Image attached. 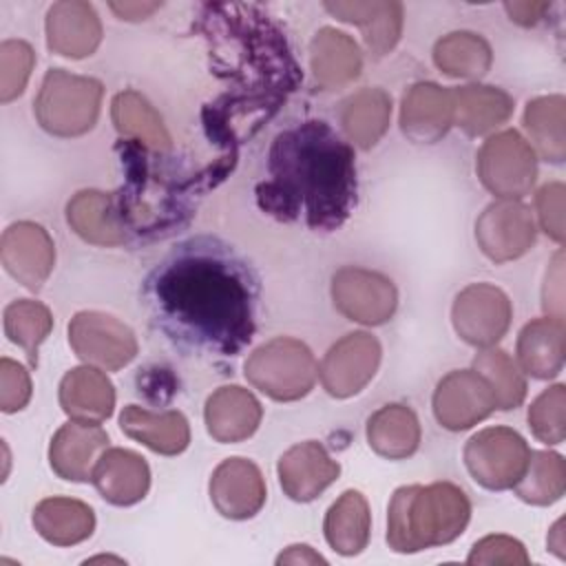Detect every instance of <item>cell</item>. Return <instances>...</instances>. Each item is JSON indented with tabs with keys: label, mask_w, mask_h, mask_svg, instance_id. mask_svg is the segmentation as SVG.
<instances>
[{
	"label": "cell",
	"mask_w": 566,
	"mask_h": 566,
	"mask_svg": "<svg viewBox=\"0 0 566 566\" xmlns=\"http://www.w3.org/2000/svg\"><path fill=\"white\" fill-rule=\"evenodd\" d=\"M270 181L259 186L263 210L281 219L301 212L314 230H334L356 201L354 153L325 122H305L276 135Z\"/></svg>",
	"instance_id": "obj_1"
},
{
	"label": "cell",
	"mask_w": 566,
	"mask_h": 566,
	"mask_svg": "<svg viewBox=\"0 0 566 566\" xmlns=\"http://www.w3.org/2000/svg\"><path fill=\"white\" fill-rule=\"evenodd\" d=\"M155 303L179 334L219 352H239L254 332L245 274L210 250L175 254L153 281Z\"/></svg>",
	"instance_id": "obj_2"
},
{
	"label": "cell",
	"mask_w": 566,
	"mask_h": 566,
	"mask_svg": "<svg viewBox=\"0 0 566 566\" xmlns=\"http://www.w3.org/2000/svg\"><path fill=\"white\" fill-rule=\"evenodd\" d=\"M469 517V497L451 482L400 486L387 511V542L398 553L442 546L462 535Z\"/></svg>",
	"instance_id": "obj_3"
},
{
	"label": "cell",
	"mask_w": 566,
	"mask_h": 566,
	"mask_svg": "<svg viewBox=\"0 0 566 566\" xmlns=\"http://www.w3.org/2000/svg\"><path fill=\"white\" fill-rule=\"evenodd\" d=\"M104 88L97 80L51 69L35 97L40 126L55 137H80L88 133L99 115Z\"/></svg>",
	"instance_id": "obj_4"
},
{
	"label": "cell",
	"mask_w": 566,
	"mask_h": 566,
	"mask_svg": "<svg viewBox=\"0 0 566 566\" xmlns=\"http://www.w3.org/2000/svg\"><path fill=\"white\" fill-rule=\"evenodd\" d=\"M312 349L296 338H274L256 347L245 360V378L265 396L290 402L298 400L316 382Z\"/></svg>",
	"instance_id": "obj_5"
},
{
	"label": "cell",
	"mask_w": 566,
	"mask_h": 566,
	"mask_svg": "<svg viewBox=\"0 0 566 566\" xmlns=\"http://www.w3.org/2000/svg\"><path fill=\"white\" fill-rule=\"evenodd\" d=\"M478 177L500 199H520L537 179V155L517 130L491 135L478 150Z\"/></svg>",
	"instance_id": "obj_6"
},
{
	"label": "cell",
	"mask_w": 566,
	"mask_h": 566,
	"mask_svg": "<svg viewBox=\"0 0 566 566\" xmlns=\"http://www.w3.org/2000/svg\"><path fill=\"white\" fill-rule=\"evenodd\" d=\"M531 458L526 440L509 427L478 431L464 447V464L473 480L491 491L513 489Z\"/></svg>",
	"instance_id": "obj_7"
},
{
	"label": "cell",
	"mask_w": 566,
	"mask_h": 566,
	"mask_svg": "<svg viewBox=\"0 0 566 566\" xmlns=\"http://www.w3.org/2000/svg\"><path fill=\"white\" fill-rule=\"evenodd\" d=\"M73 352L102 369H119L137 354V338L128 325L104 312H77L69 323Z\"/></svg>",
	"instance_id": "obj_8"
},
{
	"label": "cell",
	"mask_w": 566,
	"mask_h": 566,
	"mask_svg": "<svg viewBox=\"0 0 566 566\" xmlns=\"http://www.w3.org/2000/svg\"><path fill=\"white\" fill-rule=\"evenodd\" d=\"M332 301L349 321L363 325H382L396 312L398 292L380 272L343 268L332 279Z\"/></svg>",
	"instance_id": "obj_9"
},
{
	"label": "cell",
	"mask_w": 566,
	"mask_h": 566,
	"mask_svg": "<svg viewBox=\"0 0 566 566\" xmlns=\"http://www.w3.org/2000/svg\"><path fill=\"white\" fill-rule=\"evenodd\" d=\"M513 307L509 296L491 283L464 287L451 307V321L462 340L475 347L495 345L509 329Z\"/></svg>",
	"instance_id": "obj_10"
},
{
	"label": "cell",
	"mask_w": 566,
	"mask_h": 566,
	"mask_svg": "<svg viewBox=\"0 0 566 566\" xmlns=\"http://www.w3.org/2000/svg\"><path fill=\"white\" fill-rule=\"evenodd\" d=\"M380 343L369 332H354L334 343L321 363V382L334 398L358 394L380 365Z\"/></svg>",
	"instance_id": "obj_11"
},
{
	"label": "cell",
	"mask_w": 566,
	"mask_h": 566,
	"mask_svg": "<svg viewBox=\"0 0 566 566\" xmlns=\"http://www.w3.org/2000/svg\"><path fill=\"white\" fill-rule=\"evenodd\" d=\"M497 409L491 385L475 369L447 374L433 394L436 420L449 431H464Z\"/></svg>",
	"instance_id": "obj_12"
},
{
	"label": "cell",
	"mask_w": 566,
	"mask_h": 566,
	"mask_svg": "<svg viewBox=\"0 0 566 566\" xmlns=\"http://www.w3.org/2000/svg\"><path fill=\"white\" fill-rule=\"evenodd\" d=\"M535 221L531 210L513 199H502L484 208L475 223L480 250L495 263H506L526 254L535 243Z\"/></svg>",
	"instance_id": "obj_13"
},
{
	"label": "cell",
	"mask_w": 566,
	"mask_h": 566,
	"mask_svg": "<svg viewBox=\"0 0 566 566\" xmlns=\"http://www.w3.org/2000/svg\"><path fill=\"white\" fill-rule=\"evenodd\" d=\"M4 270L27 290L38 292L55 265V245L49 232L33 221L11 223L0 241Z\"/></svg>",
	"instance_id": "obj_14"
},
{
	"label": "cell",
	"mask_w": 566,
	"mask_h": 566,
	"mask_svg": "<svg viewBox=\"0 0 566 566\" xmlns=\"http://www.w3.org/2000/svg\"><path fill=\"white\" fill-rule=\"evenodd\" d=\"M210 500L230 520L256 515L265 502V482L259 467L245 458L223 460L210 478Z\"/></svg>",
	"instance_id": "obj_15"
},
{
	"label": "cell",
	"mask_w": 566,
	"mask_h": 566,
	"mask_svg": "<svg viewBox=\"0 0 566 566\" xmlns=\"http://www.w3.org/2000/svg\"><path fill=\"white\" fill-rule=\"evenodd\" d=\"M46 44L64 57L93 55L102 42V22L93 4L82 0L55 2L46 13Z\"/></svg>",
	"instance_id": "obj_16"
},
{
	"label": "cell",
	"mask_w": 566,
	"mask_h": 566,
	"mask_svg": "<svg viewBox=\"0 0 566 566\" xmlns=\"http://www.w3.org/2000/svg\"><path fill=\"white\" fill-rule=\"evenodd\" d=\"M453 91L436 82L413 84L400 106L402 133L420 144H433L453 126Z\"/></svg>",
	"instance_id": "obj_17"
},
{
	"label": "cell",
	"mask_w": 566,
	"mask_h": 566,
	"mask_svg": "<svg viewBox=\"0 0 566 566\" xmlns=\"http://www.w3.org/2000/svg\"><path fill=\"white\" fill-rule=\"evenodd\" d=\"M108 447V436L97 422L69 420L62 424L49 447L51 469L71 482L91 480L93 467Z\"/></svg>",
	"instance_id": "obj_18"
},
{
	"label": "cell",
	"mask_w": 566,
	"mask_h": 566,
	"mask_svg": "<svg viewBox=\"0 0 566 566\" xmlns=\"http://www.w3.org/2000/svg\"><path fill=\"white\" fill-rule=\"evenodd\" d=\"M276 471L281 489L287 497L310 502L338 478L340 467L329 458L323 444L307 440L290 447L281 455Z\"/></svg>",
	"instance_id": "obj_19"
},
{
	"label": "cell",
	"mask_w": 566,
	"mask_h": 566,
	"mask_svg": "<svg viewBox=\"0 0 566 566\" xmlns=\"http://www.w3.org/2000/svg\"><path fill=\"white\" fill-rule=\"evenodd\" d=\"M91 480L106 502L128 506L146 495L150 486V471L139 453L115 447L99 455Z\"/></svg>",
	"instance_id": "obj_20"
},
{
	"label": "cell",
	"mask_w": 566,
	"mask_h": 566,
	"mask_svg": "<svg viewBox=\"0 0 566 566\" xmlns=\"http://www.w3.org/2000/svg\"><path fill=\"white\" fill-rule=\"evenodd\" d=\"M261 416V402L239 385L219 387L206 400L203 409L208 433L217 442H241L250 438L256 431Z\"/></svg>",
	"instance_id": "obj_21"
},
{
	"label": "cell",
	"mask_w": 566,
	"mask_h": 566,
	"mask_svg": "<svg viewBox=\"0 0 566 566\" xmlns=\"http://www.w3.org/2000/svg\"><path fill=\"white\" fill-rule=\"evenodd\" d=\"M310 69L323 88H340L360 75L363 53L354 38L323 27L310 42Z\"/></svg>",
	"instance_id": "obj_22"
},
{
	"label": "cell",
	"mask_w": 566,
	"mask_h": 566,
	"mask_svg": "<svg viewBox=\"0 0 566 566\" xmlns=\"http://www.w3.org/2000/svg\"><path fill=\"white\" fill-rule=\"evenodd\" d=\"M325 9L349 24H358L363 29V40L367 49L382 57L389 53L402 31V4L400 2H325Z\"/></svg>",
	"instance_id": "obj_23"
},
{
	"label": "cell",
	"mask_w": 566,
	"mask_h": 566,
	"mask_svg": "<svg viewBox=\"0 0 566 566\" xmlns=\"http://www.w3.org/2000/svg\"><path fill=\"white\" fill-rule=\"evenodd\" d=\"M60 405L71 420L102 422L113 413L115 387L95 367H75L60 382Z\"/></svg>",
	"instance_id": "obj_24"
},
{
	"label": "cell",
	"mask_w": 566,
	"mask_h": 566,
	"mask_svg": "<svg viewBox=\"0 0 566 566\" xmlns=\"http://www.w3.org/2000/svg\"><path fill=\"white\" fill-rule=\"evenodd\" d=\"M122 431L161 455H177L190 442L188 420L179 411H148L137 405L119 413Z\"/></svg>",
	"instance_id": "obj_25"
},
{
	"label": "cell",
	"mask_w": 566,
	"mask_h": 566,
	"mask_svg": "<svg viewBox=\"0 0 566 566\" xmlns=\"http://www.w3.org/2000/svg\"><path fill=\"white\" fill-rule=\"evenodd\" d=\"M520 367L533 378H553L564 367V321L544 316L526 323L517 336Z\"/></svg>",
	"instance_id": "obj_26"
},
{
	"label": "cell",
	"mask_w": 566,
	"mask_h": 566,
	"mask_svg": "<svg viewBox=\"0 0 566 566\" xmlns=\"http://www.w3.org/2000/svg\"><path fill=\"white\" fill-rule=\"evenodd\" d=\"M458 124L467 135L478 137L500 128L513 113V99L506 91L486 84H467L453 91Z\"/></svg>",
	"instance_id": "obj_27"
},
{
	"label": "cell",
	"mask_w": 566,
	"mask_h": 566,
	"mask_svg": "<svg viewBox=\"0 0 566 566\" xmlns=\"http://www.w3.org/2000/svg\"><path fill=\"white\" fill-rule=\"evenodd\" d=\"M66 221L88 243L119 245L126 241V230L108 192L80 190L66 206Z\"/></svg>",
	"instance_id": "obj_28"
},
{
	"label": "cell",
	"mask_w": 566,
	"mask_h": 566,
	"mask_svg": "<svg viewBox=\"0 0 566 566\" xmlns=\"http://www.w3.org/2000/svg\"><path fill=\"white\" fill-rule=\"evenodd\" d=\"M35 531L55 546H73L91 537L95 528L93 509L73 497H46L33 509Z\"/></svg>",
	"instance_id": "obj_29"
},
{
	"label": "cell",
	"mask_w": 566,
	"mask_h": 566,
	"mask_svg": "<svg viewBox=\"0 0 566 566\" xmlns=\"http://www.w3.org/2000/svg\"><path fill=\"white\" fill-rule=\"evenodd\" d=\"M391 97L382 88H363L340 104V126L358 148H374L387 133Z\"/></svg>",
	"instance_id": "obj_30"
},
{
	"label": "cell",
	"mask_w": 566,
	"mask_h": 566,
	"mask_svg": "<svg viewBox=\"0 0 566 566\" xmlns=\"http://www.w3.org/2000/svg\"><path fill=\"white\" fill-rule=\"evenodd\" d=\"M367 442L382 458H409L420 444V422L407 405H385L367 420Z\"/></svg>",
	"instance_id": "obj_31"
},
{
	"label": "cell",
	"mask_w": 566,
	"mask_h": 566,
	"mask_svg": "<svg viewBox=\"0 0 566 566\" xmlns=\"http://www.w3.org/2000/svg\"><path fill=\"white\" fill-rule=\"evenodd\" d=\"M325 539L340 555H358L371 531L369 504L358 491H345L325 515Z\"/></svg>",
	"instance_id": "obj_32"
},
{
	"label": "cell",
	"mask_w": 566,
	"mask_h": 566,
	"mask_svg": "<svg viewBox=\"0 0 566 566\" xmlns=\"http://www.w3.org/2000/svg\"><path fill=\"white\" fill-rule=\"evenodd\" d=\"M524 128L546 161L562 164L566 157V99L562 95L535 97L526 104Z\"/></svg>",
	"instance_id": "obj_33"
},
{
	"label": "cell",
	"mask_w": 566,
	"mask_h": 566,
	"mask_svg": "<svg viewBox=\"0 0 566 566\" xmlns=\"http://www.w3.org/2000/svg\"><path fill=\"white\" fill-rule=\"evenodd\" d=\"M111 117L119 135L133 137L153 150H168L170 135L159 113L137 91H122L111 102Z\"/></svg>",
	"instance_id": "obj_34"
},
{
	"label": "cell",
	"mask_w": 566,
	"mask_h": 566,
	"mask_svg": "<svg viewBox=\"0 0 566 566\" xmlns=\"http://www.w3.org/2000/svg\"><path fill=\"white\" fill-rule=\"evenodd\" d=\"M436 66L449 77H482L493 62L489 42L473 31H453L433 46Z\"/></svg>",
	"instance_id": "obj_35"
},
{
	"label": "cell",
	"mask_w": 566,
	"mask_h": 566,
	"mask_svg": "<svg viewBox=\"0 0 566 566\" xmlns=\"http://www.w3.org/2000/svg\"><path fill=\"white\" fill-rule=\"evenodd\" d=\"M566 491V462L553 451H531L524 475L515 484V493L537 506L557 502Z\"/></svg>",
	"instance_id": "obj_36"
},
{
	"label": "cell",
	"mask_w": 566,
	"mask_h": 566,
	"mask_svg": "<svg viewBox=\"0 0 566 566\" xmlns=\"http://www.w3.org/2000/svg\"><path fill=\"white\" fill-rule=\"evenodd\" d=\"M473 369L482 374L491 385L497 409L509 411L522 405L526 396V380L517 363L504 349L486 347L473 358Z\"/></svg>",
	"instance_id": "obj_37"
},
{
	"label": "cell",
	"mask_w": 566,
	"mask_h": 566,
	"mask_svg": "<svg viewBox=\"0 0 566 566\" xmlns=\"http://www.w3.org/2000/svg\"><path fill=\"white\" fill-rule=\"evenodd\" d=\"M51 327L53 316L40 301L20 298L9 303L4 310V334L27 352L31 365L38 363V347L49 336Z\"/></svg>",
	"instance_id": "obj_38"
},
{
	"label": "cell",
	"mask_w": 566,
	"mask_h": 566,
	"mask_svg": "<svg viewBox=\"0 0 566 566\" xmlns=\"http://www.w3.org/2000/svg\"><path fill=\"white\" fill-rule=\"evenodd\" d=\"M566 387L553 385L544 389L528 407V424L537 440L559 444L566 438Z\"/></svg>",
	"instance_id": "obj_39"
},
{
	"label": "cell",
	"mask_w": 566,
	"mask_h": 566,
	"mask_svg": "<svg viewBox=\"0 0 566 566\" xmlns=\"http://www.w3.org/2000/svg\"><path fill=\"white\" fill-rule=\"evenodd\" d=\"M35 64V53L24 40H4L0 44V102L22 95Z\"/></svg>",
	"instance_id": "obj_40"
},
{
	"label": "cell",
	"mask_w": 566,
	"mask_h": 566,
	"mask_svg": "<svg viewBox=\"0 0 566 566\" xmlns=\"http://www.w3.org/2000/svg\"><path fill=\"white\" fill-rule=\"evenodd\" d=\"M469 564H484V566H493V564H528V555L526 548L509 537V535H489L480 542H475V546L471 548Z\"/></svg>",
	"instance_id": "obj_41"
},
{
	"label": "cell",
	"mask_w": 566,
	"mask_h": 566,
	"mask_svg": "<svg viewBox=\"0 0 566 566\" xmlns=\"http://www.w3.org/2000/svg\"><path fill=\"white\" fill-rule=\"evenodd\" d=\"M31 398V378L29 371L11 360L2 358L0 360V409L4 413H13L27 407Z\"/></svg>",
	"instance_id": "obj_42"
},
{
	"label": "cell",
	"mask_w": 566,
	"mask_h": 566,
	"mask_svg": "<svg viewBox=\"0 0 566 566\" xmlns=\"http://www.w3.org/2000/svg\"><path fill=\"white\" fill-rule=\"evenodd\" d=\"M564 195L566 188L559 181L546 184L535 195L537 217L542 230L557 243H564Z\"/></svg>",
	"instance_id": "obj_43"
},
{
	"label": "cell",
	"mask_w": 566,
	"mask_h": 566,
	"mask_svg": "<svg viewBox=\"0 0 566 566\" xmlns=\"http://www.w3.org/2000/svg\"><path fill=\"white\" fill-rule=\"evenodd\" d=\"M544 312L546 316L564 321V254L557 252L544 281Z\"/></svg>",
	"instance_id": "obj_44"
},
{
	"label": "cell",
	"mask_w": 566,
	"mask_h": 566,
	"mask_svg": "<svg viewBox=\"0 0 566 566\" xmlns=\"http://www.w3.org/2000/svg\"><path fill=\"white\" fill-rule=\"evenodd\" d=\"M504 9L513 22H517L522 27H531L542 20V15L551 9V2L520 0V2H504Z\"/></svg>",
	"instance_id": "obj_45"
},
{
	"label": "cell",
	"mask_w": 566,
	"mask_h": 566,
	"mask_svg": "<svg viewBox=\"0 0 566 566\" xmlns=\"http://www.w3.org/2000/svg\"><path fill=\"white\" fill-rule=\"evenodd\" d=\"M111 11L119 18V20H130V22H137V20H146L150 18L159 7L161 2H111L108 4Z\"/></svg>",
	"instance_id": "obj_46"
},
{
	"label": "cell",
	"mask_w": 566,
	"mask_h": 566,
	"mask_svg": "<svg viewBox=\"0 0 566 566\" xmlns=\"http://www.w3.org/2000/svg\"><path fill=\"white\" fill-rule=\"evenodd\" d=\"M276 564H301V566H310V564H327V559L323 555H318L312 546L307 544H296L290 546L285 553H281L276 557Z\"/></svg>",
	"instance_id": "obj_47"
},
{
	"label": "cell",
	"mask_w": 566,
	"mask_h": 566,
	"mask_svg": "<svg viewBox=\"0 0 566 566\" xmlns=\"http://www.w3.org/2000/svg\"><path fill=\"white\" fill-rule=\"evenodd\" d=\"M564 520H557L555 522V526L551 528V533H548V548L557 555V557H564L566 553H564V548H566V544H564Z\"/></svg>",
	"instance_id": "obj_48"
},
{
	"label": "cell",
	"mask_w": 566,
	"mask_h": 566,
	"mask_svg": "<svg viewBox=\"0 0 566 566\" xmlns=\"http://www.w3.org/2000/svg\"><path fill=\"white\" fill-rule=\"evenodd\" d=\"M88 562H119L122 564V559H117V557H93V559H88Z\"/></svg>",
	"instance_id": "obj_49"
}]
</instances>
